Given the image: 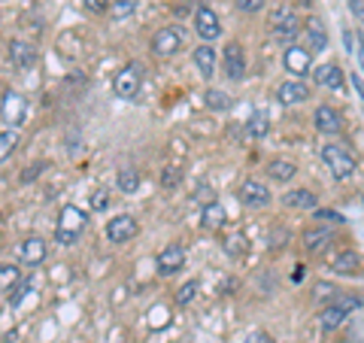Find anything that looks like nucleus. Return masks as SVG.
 <instances>
[{
	"mask_svg": "<svg viewBox=\"0 0 364 343\" xmlns=\"http://www.w3.org/2000/svg\"><path fill=\"white\" fill-rule=\"evenodd\" d=\"M88 225V213L79 210L76 204H67V207H61L58 213V225H55V240H58L61 246H73L79 243V237H82Z\"/></svg>",
	"mask_w": 364,
	"mask_h": 343,
	"instance_id": "obj_1",
	"label": "nucleus"
},
{
	"mask_svg": "<svg viewBox=\"0 0 364 343\" xmlns=\"http://www.w3.org/2000/svg\"><path fill=\"white\" fill-rule=\"evenodd\" d=\"M322 162L328 167V174H331L334 179L346 182L355 176V158H352V152L346 149L343 143H328L322 146Z\"/></svg>",
	"mask_w": 364,
	"mask_h": 343,
	"instance_id": "obj_2",
	"label": "nucleus"
},
{
	"mask_svg": "<svg viewBox=\"0 0 364 343\" xmlns=\"http://www.w3.org/2000/svg\"><path fill=\"white\" fill-rule=\"evenodd\" d=\"M140 85H143V67L140 64H124L116 73V79H112V91H116V97H122V100H134L140 95Z\"/></svg>",
	"mask_w": 364,
	"mask_h": 343,
	"instance_id": "obj_3",
	"label": "nucleus"
},
{
	"mask_svg": "<svg viewBox=\"0 0 364 343\" xmlns=\"http://www.w3.org/2000/svg\"><path fill=\"white\" fill-rule=\"evenodd\" d=\"M267 25H270V33H273V37L289 43V40L298 37V31H301V19L294 16L289 6H277V9L270 13V21H267Z\"/></svg>",
	"mask_w": 364,
	"mask_h": 343,
	"instance_id": "obj_4",
	"label": "nucleus"
},
{
	"mask_svg": "<svg viewBox=\"0 0 364 343\" xmlns=\"http://www.w3.org/2000/svg\"><path fill=\"white\" fill-rule=\"evenodd\" d=\"M237 198H240L243 207L249 210H261V207H267L270 204V189L264 186V182H258V179H246L240 189H237Z\"/></svg>",
	"mask_w": 364,
	"mask_h": 343,
	"instance_id": "obj_5",
	"label": "nucleus"
},
{
	"mask_svg": "<svg viewBox=\"0 0 364 343\" xmlns=\"http://www.w3.org/2000/svg\"><path fill=\"white\" fill-rule=\"evenodd\" d=\"M182 265H186V249L179 243H167L155 258V270L161 273V277H173L176 270H182Z\"/></svg>",
	"mask_w": 364,
	"mask_h": 343,
	"instance_id": "obj_6",
	"label": "nucleus"
},
{
	"mask_svg": "<svg viewBox=\"0 0 364 343\" xmlns=\"http://www.w3.org/2000/svg\"><path fill=\"white\" fill-rule=\"evenodd\" d=\"M136 231H140V225H136V219L128 213H122V216H116V219L107 222V240L109 243H128Z\"/></svg>",
	"mask_w": 364,
	"mask_h": 343,
	"instance_id": "obj_7",
	"label": "nucleus"
},
{
	"mask_svg": "<svg viewBox=\"0 0 364 343\" xmlns=\"http://www.w3.org/2000/svg\"><path fill=\"white\" fill-rule=\"evenodd\" d=\"M0 112H4V122L9 125V128H21L28 119V100L16 95V91H9V95L4 97V107H0Z\"/></svg>",
	"mask_w": 364,
	"mask_h": 343,
	"instance_id": "obj_8",
	"label": "nucleus"
},
{
	"mask_svg": "<svg viewBox=\"0 0 364 343\" xmlns=\"http://www.w3.org/2000/svg\"><path fill=\"white\" fill-rule=\"evenodd\" d=\"M195 31L200 33V40H203V43L219 40V37H222L219 16H215L210 6H198V13H195Z\"/></svg>",
	"mask_w": 364,
	"mask_h": 343,
	"instance_id": "obj_9",
	"label": "nucleus"
},
{
	"mask_svg": "<svg viewBox=\"0 0 364 343\" xmlns=\"http://www.w3.org/2000/svg\"><path fill=\"white\" fill-rule=\"evenodd\" d=\"M182 49V33L176 28H161L152 37V52L158 58H170V55H176Z\"/></svg>",
	"mask_w": 364,
	"mask_h": 343,
	"instance_id": "obj_10",
	"label": "nucleus"
},
{
	"mask_svg": "<svg viewBox=\"0 0 364 343\" xmlns=\"http://www.w3.org/2000/svg\"><path fill=\"white\" fill-rule=\"evenodd\" d=\"M282 64H286V70L294 73V76H306L313 67V52L304 49V46H289L286 55H282Z\"/></svg>",
	"mask_w": 364,
	"mask_h": 343,
	"instance_id": "obj_11",
	"label": "nucleus"
},
{
	"mask_svg": "<svg viewBox=\"0 0 364 343\" xmlns=\"http://www.w3.org/2000/svg\"><path fill=\"white\" fill-rule=\"evenodd\" d=\"M313 122H316V131L328 134V137H334V134L343 131V119H340V112L334 107H318L313 112Z\"/></svg>",
	"mask_w": 364,
	"mask_h": 343,
	"instance_id": "obj_12",
	"label": "nucleus"
},
{
	"mask_svg": "<svg viewBox=\"0 0 364 343\" xmlns=\"http://www.w3.org/2000/svg\"><path fill=\"white\" fill-rule=\"evenodd\" d=\"M18 253H21V261H25V265L40 268L43 261H46V255H49V246H46L43 237H28L25 243L18 246Z\"/></svg>",
	"mask_w": 364,
	"mask_h": 343,
	"instance_id": "obj_13",
	"label": "nucleus"
},
{
	"mask_svg": "<svg viewBox=\"0 0 364 343\" xmlns=\"http://www.w3.org/2000/svg\"><path fill=\"white\" fill-rule=\"evenodd\" d=\"M225 76L234 79V83L246 76V58H243V49L237 43H231L225 49Z\"/></svg>",
	"mask_w": 364,
	"mask_h": 343,
	"instance_id": "obj_14",
	"label": "nucleus"
},
{
	"mask_svg": "<svg viewBox=\"0 0 364 343\" xmlns=\"http://www.w3.org/2000/svg\"><path fill=\"white\" fill-rule=\"evenodd\" d=\"M191 58H195V67L200 70L203 79H213L215 76V64H219V58H215V49H213L210 43H200Z\"/></svg>",
	"mask_w": 364,
	"mask_h": 343,
	"instance_id": "obj_15",
	"label": "nucleus"
},
{
	"mask_svg": "<svg viewBox=\"0 0 364 343\" xmlns=\"http://www.w3.org/2000/svg\"><path fill=\"white\" fill-rule=\"evenodd\" d=\"M316 85H322V88H331V91H340L343 88V70H340L337 64H322V67H316Z\"/></svg>",
	"mask_w": 364,
	"mask_h": 343,
	"instance_id": "obj_16",
	"label": "nucleus"
},
{
	"mask_svg": "<svg viewBox=\"0 0 364 343\" xmlns=\"http://www.w3.org/2000/svg\"><path fill=\"white\" fill-rule=\"evenodd\" d=\"M304 33H306V49H310V52H325L328 49V33H325V25L318 19L306 21Z\"/></svg>",
	"mask_w": 364,
	"mask_h": 343,
	"instance_id": "obj_17",
	"label": "nucleus"
},
{
	"mask_svg": "<svg viewBox=\"0 0 364 343\" xmlns=\"http://www.w3.org/2000/svg\"><path fill=\"white\" fill-rule=\"evenodd\" d=\"M277 97H279V104L294 107V104H304V100L310 97V88H306L304 83H282L277 88Z\"/></svg>",
	"mask_w": 364,
	"mask_h": 343,
	"instance_id": "obj_18",
	"label": "nucleus"
},
{
	"mask_svg": "<svg viewBox=\"0 0 364 343\" xmlns=\"http://www.w3.org/2000/svg\"><path fill=\"white\" fill-rule=\"evenodd\" d=\"M225 219H228V213H225V207L222 204H203V213H200V225L207 228V231H219V228L225 225Z\"/></svg>",
	"mask_w": 364,
	"mask_h": 343,
	"instance_id": "obj_19",
	"label": "nucleus"
},
{
	"mask_svg": "<svg viewBox=\"0 0 364 343\" xmlns=\"http://www.w3.org/2000/svg\"><path fill=\"white\" fill-rule=\"evenodd\" d=\"M33 58H37V52H33L28 43H21V40L9 43V61H13L18 70H28V67L33 64Z\"/></svg>",
	"mask_w": 364,
	"mask_h": 343,
	"instance_id": "obj_20",
	"label": "nucleus"
},
{
	"mask_svg": "<svg viewBox=\"0 0 364 343\" xmlns=\"http://www.w3.org/2000/svg\"><path fill=\"white\" fill-rule=\"evenodd\" d=\"M282 204L291 210H313L316 207V194L306 191V189H294L289 194H282Z\"/></svg>",
	"mask_w": 364,
	"mask_h": 343,
	"instance_id": "obj_21",
	"label": "nucleus"
},
{
	"mask_svg": "<svg viewBox=\"0 0 364 343\" xmlns=\"http://www.w3.org/2000/svg\"><path fill=\"white\" fill-rule=\"evenodd\" d=\"M346 322V307H340V304H328L325 310H322V328L325 331H334Z\"/></svg>",
	"mask_w": 364,
	"mask_h": 343,
	"instance_id": "obj_22",
	"label": "nucleus"
},
{
	"mask_svg": "<svg viewBox=\"0 0 364 343\" xmlns=\"http://www.w3.org/2000/svg\"><path fill=\"white\" fill-rule=\"evenodd\" d=\"M337 273H358L361 270V255L358 253H352V249H346V253H340L334 258V265H331Z\"/></svg>",
	"mask_w": 364,
	"mask_h": 343,
	"instance_id": "obj_23",
	"label": "nucleus"
},
{
	"mask_svg": "<svg viewBox=\"0 0 364 343\" xmlns=\"http://www.w3.org/2000/svg\"><path fill=\"white\" fill-rule=\"evenodd\" d=\"M18 149V131L16 128H6L0 131V164L9 162L13 158V152Z\"/></svg>",
	"mask_w": 364,
	"mask_h": 343,
	"instance_id": "obj_24",
	"label": "nucleus"
},
{
	"mask_svg": "<svg viewBox=\"0 0 364 343\" xmlns=\"http://www.w3.org/2000/svg\"><path fill=\"white\" fill-rule=\"evenodd\" d=\"M267 131H270V122H267L264 112H255V116L246 122V137H249V140H261Z\"/></svg>",
	"mask_w": 364,
	"mask_h": 343,
	"instance_id": "obj_25",
	"label": "nucleus"
},
{
	"mask_svg": "<svg viewBox=\"0 0 364 343\" xmlns=\"http://www.w3.org/2000/svg\"><path fill=\"white\" fill-rule=\"evenodd\" d=\"M267 174H270V179H277V182H289V179H294V174H298V167H294L291 162H270Z\"/></svg>",
	"mask_w": 364,
	"mask_h": 343,
	"instance_id": "obj_26",
	"label": "nucleus"
},
{
	"mask_svg": "<svg viewBox=\"0 0 364 343\" xmlns=\"http://www.w3.org/2000/svg\"><path fill=\"white\" fill-rule=\"evenodd\" d=\"M331 231H328V228H318V231H306L304 234V246L310 249V253H318V249H322L325 243H331Z\"/></svg>",
	"mask_w": 364,
	"mask_h": 343,
	"instance_id": "obj_27",
	"label": "nucleus"
},
{
	"mask_svg": "<svg viewBox=\"0 0 364 343\" xmlns=\"http://www.w3.org/2000/svg\"><path fill=\"white\" fill-rule=\"evenodd\" d=\"M140 0H112L109 4V19L112 21H124V19H131L134 16V9Z\"/></svg>",
	"mask_w": 364,
	"mask_h": 343,
	"instance_id": "obj_28",
	"label": "nucleus"
},
{
	"mask_svg": "<svg viewBox=\"0 0 364 343\" xmlns=\"http://www.w3.org/2000/svg\"><path fill=\"white\" fill-rule=\"evenodd\" d=\"M119 189L124 191V194H134L136 189H140V170H134V167H124V170H119Z\"/></svg>",
	"mask_w": 364,
	"mask_h": 343,
	"instance_id": "obj_29",
	"label": "nucleus"
},
{
	"mask_svg": "<svg viewBox=\"0 0 364 343\" xmlns=\"http://www.w3.org/2000/svg\"><path fill=\"white\" fill-rule=\"evenodd\" d=\"M203 104H207L210 110H215V112H222V110L231 107V97H228L225 91H219V88H207V95H203Z\"/></svg>",
	"mask_w": 364,
	"mask_h": 343,
	"instance_id": "obj_30",
	"label": "nucleus"
},
{
	"mask_svg": "<svg viewBox=\"0 0 364 343\" xmlns=\"http://www.w3.org/2000/svg\"><path fill=\"white\" fill-rule=\"evenodd\" d=\"M18 268L16 265H0V292H9L18 283Z\"/></svg>",
	"mask_w": 364,
	"mask_h": 343,
	"instance_id": "obj_31",
	"label": "nucleus"
},
{
	"mask_svg": "<svg viewBox=\"0 0 364 343\" xmlns=\"http://www.w3.org/2000/svg\"><path fill=\"white\" fill-rule=\"evenodd\" d=\"M198 285H200L198 280H188V283L176 292V304H179V307H188L191 301H195V295H198Z\"/></svg>",
	"mask_w": 364,
	"mask_h": 343,
	"instance_id": "obj_32",
	"label": "nucleus"
},
{
	"mask_svg": "<svg viewBox=\"0 0 364 343\" xmlns=\"http://www.w3.org/2000/svg\"><path fill=\"white\" fill-rule=\"evenodd\" d=\"M225 253H231V255L246 253V237L243 234H231V237L225 240Z\"/></svg>",
	"mask_w": 364,
	"mask_h": 343,
	"instance_id": "obj_33",
	"label": "nucleus"
},
{
	"mask_svg": "<svg viewBox=\"0 0 364 343\" xmlns=\"http://www.w3.org/2000/svg\"><path fill=\"white\" fill-rule=\"evenodd\" d=\"M316 219L318 222H325V225H343V213H337V210H316Z\"/></svg>",
	"mask_w": 364,
	"mask_h": 343,
	"instance_id": "obj_34",
	"label": "nucleus"
},
{
	"mask_svg": "<svg viewBox=\"0 0 364 343\" xmlns=\"http://www.w3.org/2000/svg\"><path fill=\"white\" fill-rule=\"evenodd\" d=\"M237 9L246 16H255L258 9H264V0H237Z\"/></svg>",
	"mask_w": 364,
	"mask_h": 343,
	"instance_id": "obj_35",
	"label": "nucleus"
},
{
	"mask_svg": "<svg viewBox=\"0 0 364 343\" xmlns=\"http://www.w3.org/2000/svg\"><path fill=\"white\" fill-rule=\"evenodd\" d=\"M31 289H33V280H25V283H21V285H18V292L13 295V301H9V304H13V307H18L21 301H25V298H28V292H31Z\"/></svg>",
	"mask_w": 364,
	"mask_h": 343,
	"instance_id": "obj_36",
	"label": "nucleus"
},
{
	"mask_svg": "<svg viewBox=\"0 0 364 343\" xmlns=\"http://www.w3.org/2000/svg\"><path fill=\"white\" fill-rule=\"evenodd\" d=\"M91 207H95V210H107L109 207V194L107 191H95V198H91Z\"/></svg>",
	"mask_w": 364,
	"mask_h": 343,
	"instance_id": "obj_37",
	"label": "nucleus"
},
{
	"mask_svg": "<svg viewBox=\"0 0 364 343\" xmlns=\"http://www.w3.org/2000/svg\"><path fill=\"white\" fill-rule=\"evenodd\" d=\"M161 182H164V189H173L176 182H179V170H176V167H167V170H164V179H161Z\"/></svg>",
	"mask_w": 364,
	"mask_h": 343,
	"instance_id": "obj_38",
	"label": "nucleus"
},
{
	"mask_svg": "<svg viewBox=\"0 0 364 343\" xmlns=\"http://www.w3.org/2000/svg\"><path fill=\"white\" fill-rule=\"evenodd\" d=\"M112 0H85V6L91 9V13H107Z\"/></svg>",
	"mask_w": 364,
	"mask_h": 343,
	"instance_id": "obj_39",
	"label": "nucleus"
},
{
	"mask_svg": "<svg viewBox=\"0 0 364 343\" xmlns=\"http://www.w3.org/2000/svg\"><path fill=\"white\" fill-rule=\"evenodd\" d=\"M246 343H273L270 334H264V331H252V334L246 337Z\"/></svg>",
	"mask_w": 364,
	"mask_h": 343,
	"instance_id": "obj_40",
	"label": "nucleus"
},
{
	"mask_svg": "<svg viewBox=\"0 0 364 343\" xmlns=\"http://www.w3.org/2000/svg\"><path fill=\"white\" fill-rule=\"evenodd\" d=\"M198 198H200V201H207V204H213V201H215V198H213V189H210V186H207V189L200 186V189H198Z\"/></svg>",
	"mask_w": 364,
	"mask_h": 343,
	"instance_id": "obj_41",
	"label": "nucleus"
},
{
	"mask_svg": "<svg viewBox=\"0 0 364 343\" xmlns=\"http://www.w3.org/2000/svg\"><path fill=\"white\" fill-rule=\"evenodd\" d=\"M358 61H361V70H364V33H358Z\"/></svg>",
	"mask_w": 364,
	"mask_h": 343,
	"instance_id": "obj_42",
	"label": "nucleus"
},
{
	"mask_svg": "<svg viewBox=\"0 0 364 343\" xmlns=\"http://www.w3.org/2000/svg\"><path fill=\"white\" fill-rule=\"evenodd\" d=\"M349 9H355V16L364 19V6H361V0H349Z\"/></svg>",
	"mask_w": 364,
	"mask_h": 343,
	"instance_id": "obj_43",
	"label": "nucleus"
},
{
	"mask_svg": "<svg viewBox=\"0 0 364 343\" xmlns=\"http://www.w3.org/2000/svg\"><path fill=\"white\" fill-rule=\"evenodd\" d=\"M352 85H355V91H358V95L364 97V83L358 79V73H352Z\"/></svg>",
	"mask_w": 364,
	"mask_h": 343,
	"instance_id": "obj_44",
	"label": "nucleus"
},
{
	"mask_svg": "<svg viewBox=\"0 0 364 343\" xmlns=\"http://www.w3.org/2000/svg\"><path fill=\"white\" fill-rule=\"evenodd\" d=\"M291 4H304V6H306V4H310V0H291Z\"/></svg>",
	"mask_w": 364,
	"mask_h": 343,
	"instance_id": "obj_45",
	"label": "nucleus"
}]
</instances>
